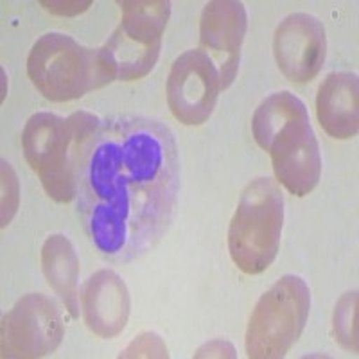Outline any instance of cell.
<instances>
[{
	"label": "cell",
	"instance_id": "13",
	"mask_svg": "<svg viewBox=\"0 0 359 359\" xmlns=\"http://www.w3.org/2000/svg\"><path fill=\"white\" fill-rule=\"evenodd\" d=\"M358 99L355 74L332 72L323 79L316 95V115L332 139L345 140L358 135Z\"/></svg>",
	"mask_w": 359,
	"mask_h": 359
},
{
	"label": "cell",
	"instance_id": "5",
	"mask_svg": "<svg viewBox=\"0 0 359 359\" xmlns=\"http://www.w3.org/2000/svg\"><path fill=\"white\" fill-rule=\"evenodd\" d=\"M27 74L45 99L67 102L111 83L99 49H86L62 33H47L33 45Z\"/></svg>",
	"mask_w": 359,
	"mask_h": 359
},
{
	"label": "cell",
	"instance_id": "4",
	"mask_svg": "<svg viewBox=\"0 0 359 359\" xmlns=\"http://www.w3.org/2000/svg\"><path fill=\"white\" fill-rule=\"evenodd\" d=\"M284 226V194L273 178L250 182L229 226V252L246 275H259L278 253Z\"/></svg>",
	"mask_w": 359,
	"mask_h": 359
},
{
	"label": "cell",
	"instance_id": "9",
	"mask_svg": "<svg viewBox=\"0 0 359 359\" xmlns=\"http://www.w3.org/2000/svg\"><path fill=\"white\" fill-rule=\"evenodd\" d=\"M219 76L210 57L200 49L180 54L168 78V104L176 121L185 126L207 123L219 95Z\"/></svg>",
	"mask_w": 359,
	"mask_h": 359
},
{
	"label": "cell",
	"instance_id": "3",
	"mask_svg": "<svg viewBox=\"0 0 359 359\" xmlns=\"http://www.w3.org/2000/svg\"><path fill=\"white\" fill-rule=\"evenodd\" d=\"M101 126V118L88 111L69 117L40 111L29 117L22 133L27 163L40 178L47 196L70 203L78 192L83 158Z\"/></svg>",
	"mask_w": 359,
	"mask_h": 359
},
{
	"label": "cell",
	"instance_id": "12",
	"mask_svg": "<svg viewBox=\"0 0 359 359\" xmlns=\"http://www.w3.org/2000/svg\"><path fill=\"white\" fill-rule=\"evenodd\" d=\"M81 309L86 327L99 338H115L130 318V293L124 280L111 269L95 271L81 290Z\"/></svg>",
	"mask_w": 359,
	"mask_h": 359
},
{
	"label": "cell",
	"instance_id": "7",
	"mask_svg": "<svg viewBox=\"0 0 359 359\" xmlns=\"http://www.w3.org/2000/svg\"><path fill=\"white\" fill-rule=\"evenodd\" d=\"M311 309V291L297 275H284L269 287L250 316L246 354L253 359L286 355L302 336Z\"/></svg>",
	"mask_w": 359,
	"mask_h": 359
},
{
	"label": "cell",
	"instance_id": "15",
	"mask_svg": "<svg viewBox=\"0 0 359 359\" xmlns=\"http://www.w3.org/2000/svg\"><path fill=\"white\" fill-rule=\"evenodd\" d=\"M358 293L352 291L341 298L334 311L336 339L347 351H358Z\"/></svg>",
	"mask_w": 359,
	"mask_h": 359
},
{
	"label": "cell",
	"instance_id": "8",
	"mask_svg": "<svg viewBox=\"0 0 359 359\" xmlns=\"http://www.w3.org/2000/svg\"><path fill=\"white\" fill-rule=\"evenodd\" d=\"M63 334L56 304L40 293L25 294L2 318V355L43 358L60 347Z\"/></svg>",
	"mask_w": 359,
	"mask_h": 359
},
{
	"label": "cell",
	"instance_id": "6",
	"mask_svg": "<svg viewBox=\"0 0 359 359\" xmlns=\"http://www.w3.org/2000/svg\"><path fill=\"white\" fill-rule=\"evenodd\" d=\"M118 6L123 9L121 25L99 50L114 81H135L147 76L158 62L171 2L124 0Z\"/></svg>",
	"mask_w": 359,
	"mask_h": 359
},
{
	"label": "cell",
	"instance_id": "10",
	"mask_svg": "<svg viewBox=\"0 0 359 359\" xmlns=\"http://www.w3.org/2000/svg\"><path fill=\"white\" fill-rule=\"evenodd\" d=\"M246 25L245 6L236 0H214L201 13L200 50L216 67L221 90L229 88L237 78Z\"/></svg>",
	"mask_w": 359,
	"mask_h": 359
},
{
	"label": "cell",
	"instance_id": "14",
	"mask_svg": "<svg viewBox=\"0 0 359 359\" xmlns=\"http://www.w3.org/2000/svg\"><path fill=\"white\" fill-rule=\"evenodd\" d=\"M41 268L49 286L62 298L72 318L79 316V259L63 233L47 237L41 246Z\"/></svg>",
	"mask_w": 359,
	"mask_h": 359
},
{
	"label": "cell",
	"instance_id": "1",
	"mask_svg": "<svg viewBox=\"0 0 359 359\" xmlns=\"http://www.w3.org/2000/svg\"><path fill=\"white\" fill-rule=\"evenodd\" d=\"M178 144L171 128L147 117L101 121L78 176V214L88 241L111 262L151 252L175 217Z\"/></svg>",
	"mask_w": 359,
	"mask_h": 359
},
{
	"label": "cell",
	"instance_id": "16",
	"mask_svg": "<svg viewBox=\"0 0 359 359\" xmlns=\"http://www.w3.org/2000/svg\"><path fill=\"white\" fill-rule=\"evenodd\" d=\"M168 348L156 334L146 332L131 343L121 358H168Z\"/></svg>",
	"mask_w": 359,
	"mask_h": 359
},
{
	"label": "cell",
	"instance_id": "2",
	"mask_svg": "<svg viewBox=\"0 0 359 359\" xmlns=\"http://www.w3.org/2000/svg\"><path fill=\"white\" fill-rule=\"evenodd\" d=\"M253 139L269 153L273 171L291 194L306 196L320 182L322 155L307 108L291 92H277L259 104Z\"/></svg>",
	"mask_w": 359,
	"mask_h": 359
},
{
	"label": "cell",
	"instance_id": "11",
	"mask_svg": "<svg viewBox=\"0 0 359 359\" xmlns=\"http://www.w3.org/2000/svg\"><path fill=\"white\" fill-rule=\"evenodd\" d=\"M273 53L278 69L290 81H313L327 57L325 27L307 13L287 15L275 31Z\"/></svg>",
	"mask_w": 359,
	"mask_h": 359
}]
</instances>
